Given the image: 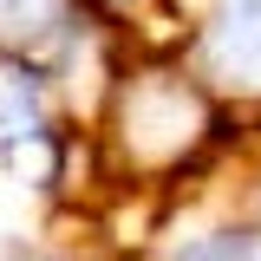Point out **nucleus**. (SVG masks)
<instances>
[{
  "label": "nucleus",
  "mask_w": 261,
  "mask_h": 261,
  "mask_svg": "<svg viewBox=\"0 0 261 261\" xmlns=\"http://www.w3.org/2000/svg\"><path fill=\"white\" fill-rule=\"evenodd\" d=\"M216 130V98L196 72L157 65L118 85V144H124L130 170L170 176L196 157V144Z\"/></svg>",
  "instance_id": "nucleus-1"
},
{
  "label": "nucleus",
  "mask_w": 261,
  "mask_h": 261,
  "mask_svg": "<svg viewBox=\"0 0 261 261\" xmlns=\"http://www.w3.org/2000/svg\"><path fill=\"white\" fill-rule=\"evenodd\" d=\"M0 170L20 190H59L65 137L53 118V72L39 53L0 46Z\"/></svg>",
  "instance_id": "nucleus-2"
},
{
  "label": "nucleus",
  "mask_w": 261,
  "mask_h": 261,
  "mask_svg": "<svg viewBox=\"0 0 261 261\" xmlns=\"http://www.w3.org/2000/svg\"><path fill=\"white\" fill-rule=\"evenodd\" d=\"M196 79L209 92L255 98L261 92V0H228L196 33Z\"/></svg>",
  "instance_id": "nucleus-3"
},
{
  "label": "nucleus",
  "mask_w": 261,
  "mask_h": 261,
  "mask_svg": "<svg viewBox=\"0 0 261 261\" xmlns=\"http://www.w3.org/2000/svg\"><path fill=\"white\" fill-rule=\"evenodd\" d=\"M144 261H261V222L255 209H222V216L157 235Z\"/></svg>",
  "instance_id": "nucleus-4"
},
{
  "label": "nucleus",
  "mask_w": 261,
  "mask_h": 261,
  "mask_svg": "<svg viewBox=\"0 0 261 261\" xmlns=\"http://www.w3.org/2000/svg\"><path fill=\"white\" fill-rule=\"evenodd\" d=\"M72 27V0H0V46L39 53Z\"/></svg>",
  "instance_id": "nucleus-5"
},
{
  "label": "nucleus",
  "mask_w": 261,
  "mask_h": 261,
  "mask_svg": "<svg viewBox=\"0 0 261 261\" xmlns=\"http://www.w3.org/2000/svg\"><path fill=\"white\" fill-rule=\"evenodd\" d=\"M248 209H255V222H261V170H255V196H248Z\"/></svg>",
  "instance_id": "nucleus-6"
}]
</instances>
